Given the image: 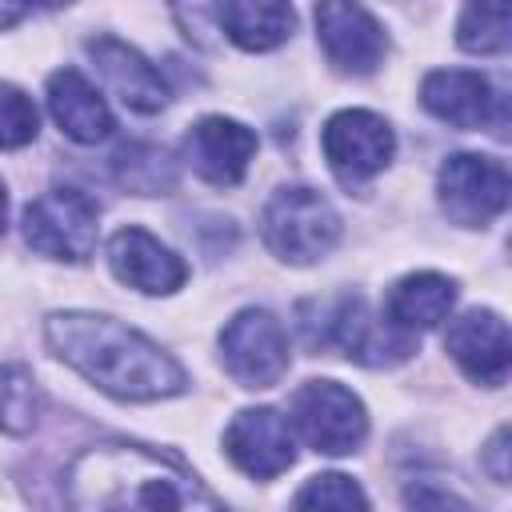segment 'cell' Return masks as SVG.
Returning <instances> with one entry per match:
<instances>
[{
	"mask_svg": "<svg viewBox=\"0 0 512 512\" xmlns=\"http://www.w3.org/2000/svg\"><path fill=\"white\" fill-rule=\"evenodd\" d=\"M44 340L56 360L116 400L152 404L188 392V372L156 340L104 312H52Z\"/></svg>",
	"mask_w": 512,
	"mask_h": 512,
	"instance_id": "6da1fadb",
	"label": "cell"
},
{
	"mask_svg": "<svg viewBox=\"0 0 512 512\" xmlns=\"http://www.w3.org/2000/svg\"><path fill=\"white\" fill-rule=\"evenodd\" d=\"M64 500L84 512L112 508H220V496L200 484V476L172 452L104 440L80 448L64 468Z\"/></svg>",
	"mask_w": 512,
	"mask_h": 512,
	"instance_id": "7a4b0ae2",
	"label": "cell"
},
{
	"mask_svg": "<svg viewBox=\"0 0 512 512\" xmlns=\"http://www.w3.org/2000/svg\"><path fill=\"white\" fill-rule=\"evenodd\" d=\"M296 312H300V332L308 348H340L352 364H364V368L404 364L420 348L412 332L376 316L368 300L356 292H344L336 300H304Z\"/></svg>",
	"mask_w": 512,
	"mask_h": 512,
	"instance_id": "3957f363",
	"label": "cell"
},
{
	"mask_svg": "<svg viewBox=\"0 0 512 512\" xmlns=\"http://www.w3.org/2000/svg\"><path fill=\"white\" fill-rule=\"evenodd\" d=\"M260 236L268 252L284 264H316L324 260L340 240V216L316 188L288 184L276 188L260 212Z\"/></svg>",
	"mask_w": 512,
	"mask_h": 512,
	"instance_id": "277c9868",
	"label": "cell"
},
{
	"mask_svg": "<svg viewBox=\"0 0 512 512\" xmlns=\"http://www.w3.org/2000/svg\"><path fill=\"white\" fill-rule=\"evenodd\" d=\"M288 424L320 456H352L368 440V408L340 380H308L292 392Z\"/></svg>",
	"mask_w": 512,
	"mask_h": 512,
	"instance_id": "5b68a950",
	"label": "cell"
},
{
	"mask_svg": "<svg viewBox=\"0 0 512 512\" xmlns=\"http://www.w3.org/2000/svg\"><path fill=\"white\" fill-rule=\"evenodd\" d=\"M96 232L100 204L80 188H48L24 208V244L48 260H88L96 248Z\"/></svg>",
	"mask_w": 512,
	"mask_h": 512,
	"instance_id": "8992f818",
	"label": "cell"
},
{
	"mask_svg": "<svg viewBox=\"0 0 512 512\" xmlns=\"http://www.w3.org/2000/svg\"><path fill=\"white\" fill-rule=\"evenodd\" d=\"M320 148H324L332 176L356 192L392 164L396 132L384 116H376L368 108H344V112L328 116V124L320 132Z\"/></svg>",
	"mask_w": 512,
	"mask_h": 512,
	"instance_id": "52a82bcc",
	"label": "cell"
},
{
	"mask_svg": "<svg viewBox=\"0 0 512 512\" xmlns=\"http://www.w3.org/2000/svg\"><path fill=\"white\" fill-rule=\"evenodd\" d=\"M508 168L496 156H480V152H456L440 164L436 176V196H440V212L460 224V228H484L492 224L504 208H508Z\"/></svg>",
	"mask_w": 512,
	"mask_h": 512,
	"instance_id": "ba28073f",
	"label": "cell"
},
{
	"mask_svg": "<svg viewBox=\"0 0 512 512\" xmlns=\"http://www.w3.org/2000/svg\"><path fill=\"white\" fill-rule=\"evenodd\" d=\"M224 372L240 388H272L288 372V332L268 308H244L220 328Z\"/></svg>",
	"mask_w": 512,
	"mask_h": 512,
	"instance_id": "9c48e42d",
	"label": "cell"
},
{
	"mask_svg": "<svg viewBox=\"0 0 512 512\" xmlns=\"http://www.w3.org/2000/svg\"><path fill=\"white\" fill-rule=\"evenodd\" d=\"M420 104L440 124L452 128H488L492 136H508V96L484 72L472 68H436L420 84Z\"/></svg>",
	"mask_w": 512,
	"mask_h": 512,
	"instance_id": "30bf717a",
	"label": "cell"
},
{
	"mask_svg": "<svg viewBox=\"0 0 512 512\" xmlns=\"http://www.w3.org/2000/svg\"><path fill=\"white\" fill-rule=\"evenodd\" d=\"M316 40L344 76H372L388 56L384 24L360 0H316Z\"/></svg>",
	"mask_w": 512,
	"mask_h": 512,
	"instance_id": "8fae6325",
	"label": "cell"
},
{
	"mask_svg": "<svg viewBox=\"0 0 512 512\" xmlns=\"http://www.w3.org/2000/svg\"><path fill=\"white\" fill-rule=\"evenodd\" d=\"M224 452L244 476L276 480L296 460V436L288 416H280L276 408H240L224 428Z\"/></svg>",
	"mask_w": 512,
	"mask_h": 512,
	"instance_id": "7c38bea8",
	"label": "cell"
},
{
	"mask_svg": "<svg viewBox=\"0 0 512 512\" xmlns=\"http://www.w3.org/2000/svg\"><path fill=\"white\" fill-rule=\"evenodd\" d=\"M256 132L232 116H200L184 132V164L212 188H236L256 156Z\"/></svg>",
	"mask_w": 512,
	"mask_h": 512,
	"instance_id": "4fadbf2b",
	"label": "cell"
},
{
	"mask_svg": "<svg viewBox=\"0 0 512 512\" xmlns=\"http://www.w3.org/2000/svg\"><path fill=\"white\" fill-rule=\"evenodd\" d=\"M448 356L460 364V372L472 384L500 388L512 368V340H508V320L492 308H468L448 324L444 336Z\"/></svg>",
	"mask_w": 512,
	"mask_h": 512,
	"instance_id": "5bb4252c",
	"label": "cell"
},
{
	"mask_svg": "<svg viewBox=\"0 0 512 512\" xmlns=\"http://www.w3.org/2000/svg\"><path fill=\"white\" fill-rule=\"evenodd\" d=\"M108 268L120 284L144 296H172L188 280V264L148 228H120L108 240Z\"/></svg>",
	"mask_w": 512,
	"mask_h": 512,
	"instance_id": "9a60e30c",
	"label": "cell"
},
{
	"mask_svg": "<svg viewBox=\"0 0 512 512\" xmlns=\"http://www.w3.org/2000/svg\"><path fill=\"white\" fill-rule=\"evenodd\" d=\"M84 48H88L96 72H100L104 84L120 96L124 108L152 116V112H160V108L168 104V84H164L160 68L148 64L144 52H136L132 44H124L120 36H108V32H104V36H92Z\"/></svg>",
	"mask_w": 512,
	"mask_h": 512,
	"instance_id": "2e32d148",
	"label": "cell"
},
{
	"mask_svg": "<svg viewBox=\"0 0 512 512\" xmlns=\"http://www.w3.org/2000/svg\"><path fill=\"white\" fill-rule=\"evenodd\" d=\"M48 112H52L56 128L76 144H100L116 128L108 100L76 68H60L48 76Z\"/></svg>",
	"mask_w": 512,
	"mask_h": 512,
	"instance_id": "e0dca14e",
	"label": "cell"
},
{
	"mask_svg": "<svg viewBox=\"0 0 512 512\" xmlns=\"http://www.w3.org/2000/svg\"><path fill=\"white\" fill-rule=\"evenodd\" d=\"M456 304V280L440 272H408L388 288L384 300V320L404 328V332H428L448 320Z\"/></svg>",
	"mask_w": 512,
	"mask_h": 512,
	"instance_id": "ac0fdd59",
	"label": "cell"
},
{
	"mask_svg": "<svg viewBox=\"0 0 512 512\" xmlns=\"http://www.w3.org/2000/svg\"><path fill=\"white\" fill-rule=\"evenodd\" d=\"M220 32L244 52H272L296 32L292 0H220Z\"/></svg>",
	"mask_w": 512,
	"mask_h": 512,
	"instance_id": "d6986e66",
	"label": "cell"
},
{
	"mask_svg": "<svg viewBox=\"0 0 512 512\" xmlns=\"http://www.w3.org/2000/svg\"><path fill=\"white\" fill-rule=\"evenodd\" d=\"M112 176L120 188H128L136 196H168L176 188V160L156 144L132 140V144L116 148Z\"/></svg>",
	"mask_w": 512,
	"mask_h": 512,
	"instance_id": "ffe728a7",
	"label": "cell"
},
{
	"mask_svg": "<svg viewBox=\"0 0 512 512\" xmlns=\"http://www.w3.org/2000/svg\"><path fill=\"white\" fill-rule=\"evenodd\" d=\"M508 0H464L456 20V44L472 56H500L508 52Z\"/></svg>",
	"mask_w": 512,
	"mask_h": 512,
	"instance_id": "44dd1931",
	"label": "cell"
},
{
	"mask_svg": "<svg viewBox=\"0 0 512 512\" xmlns=\"http://www.w3.org/2000/svg\"><path fill=\"white\" fill-rule=\"evenodd\" d=\"M44 408L40 384L24 364H0V432L24 436L36 428Z\"/></svg>",
	"mask_w": 512,
	"mask_h": 512,
	"instance_id": "7402d4cb",
	"label": "cell"
},
{
	"mask_svg": "<svg viewBox=\"0 0 512 512\" xmlns=\"http://www.w3.org/2000/svg\"><path fill=\"white\" fill-rule=\"evenodd\" d=\"M40 132V112L32 104V96L8 80H0V148H24L32 144Z\"/></svg>",
	"mask_w": 512,
	"mask_h": 512,
	"instance_id": "603a6c76",
	"label": "cell"
},
{
	"mask_svg": "<svg viewBox=\"0 0 512 512\" xmlns=\"http://www.w3.org/2000/svg\"><path fill=\"white\" fill-rule=\"evenodd\" d=\"M296 508H368V496L364 488L344 476V472H320L312 476L296 496H292Z\"/></svg>",
	"mask_w": 512,
	"mask_h": 512,
	"instance_id": "cb8c5ba5",
	"label": "cell"
},
{
	"mask_svg": "<svg viewBox=\"0 0 512 512\" xmlns=\"http://www.w3.org/2000/svg\"><path fill=\"white\" fill-rule=\"evenodd\" d=\"M216 4H220V0H172V16H176L180 32H184L192 44H200V48H208V44H212V32H220Z\"/></svg>",
	"mask_w": 512,
	"mask_h": 512,
	"instance_id": "d4e9b609",
	"label": "cell"
},
{
	"mask_svg": "<svg viewBox=\"0 0 512 512\" xmlns=\"http://www.w3.org/2000/svg\"><path fill=\"white\" fill-rule=\"evenodd\" d=\"M480 468L496 480V484H508V428H496L492 440L484 444L480 452Z\"/></svg>",
	"mask_w": 512,
	"mask_h": 512,
	"instance_id": "484cf974",
	"label": "cell"
},
{
	"mask_svg": "<svg viewBox=\"0 0 512 512\" xmlns=\"http://www.w3.org/2000/svg\"><path fill=\"white\" fill-rule=\"evenodd\" d=\"M404 504H412V508H468L464 496L444 492V488H428V484H412V488H404Z\"/></svg>",
	"mask_w": 512,
	"mask_h": 512,
	"instance_id": "4316f807",
	"label": "cell"
},
{
	"mask_svg": "<svg viewBox=\"0 0 512 512\" xmlns=\"http://www.w3.org/2000/svg\"><path fill=\"white\" fill-rule=\"evenodd\" d=\"M72 0H0V32L20 24L32 12H52V8H68Z\"/></svg>",
	"mask_w": 512,
	"mask_h": 512,
	"instance_id": "83f0119b",
	"label": "cell"
},
{
	"mask_svg": "<svg viewBox=\"0 0 512 512\" xmlns=\"http://www.w3.org/2000/svg\"><path fill=\"white\" fill-rule=\"evenodd\" d=\"M4 224H8V188L0 180V236H4Z\"/></svg>",
	"mask_w": 512,
	"mask_h": 512,
	"instance_id": "f1b7e54d",
	"label": "cell"
}]
</instances>
